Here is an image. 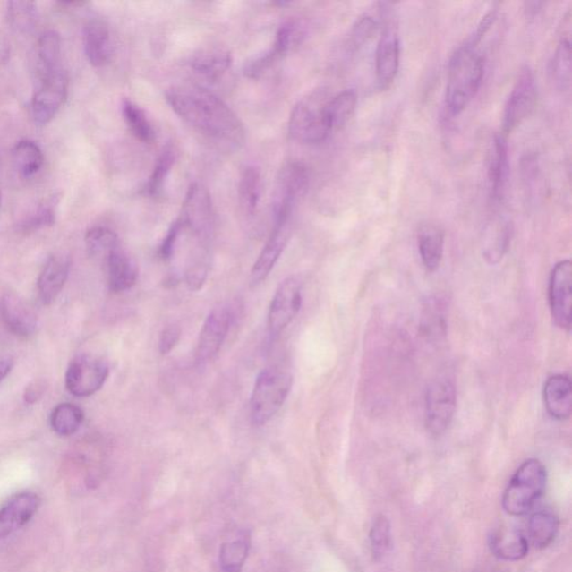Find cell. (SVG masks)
<instances>
[{
  "instance_id": "obj_44",
  "label": "cell",
  "mask_w": 572,
  "mask_h": 572,
  "mask_svg": "<svg viewBox=\"0 0 572 572\" xmlns=\"http://www.w3.org/2000/svg\"><path fill=\"white\" fill-rule=\"evenodd\" d=\"M439 305L440 303H437L436 301L431 302V303H430L429 308V313H427L425 319V326L427 329H429L430 332H436L437 335H440L441 332L445 331V315L443 314V312H441V305L440 306V310L437 311V309H439Z\"/></svg>"
},
{
  "instance_id": "obj_23",
  "label": "cell",
  "mask_w": 572,
  "mask_h": 572,
  "mask_svg": "<svg viewBox=\"0 0 572 572\" xmlns=\"http://www.w3.org/2000/svg\"><path fill=\"white\" fill-rule=\"evenodd\" d=\"M489 544L493 555L504 561H519L529 552V540L520 530L508 526L494 531Z\"/></svg>"
},
{
  "instance_id": "obj_47",
  "label": "cell",
  "mask_w": 572,
  "mask_h": 572,
  "mask_svg": "<svg viewBox=\"0 0 572 572\" xmlns=\"http://www.w3.org/2000/svg\"><path fill=\"white\" fill-rule=\"evenodd\" d=\"M13 366V360L9 355H0V382L11 373Z\"/></svg>"
},
{
  "instance_id": "obj_45",
  "label": "cell",
  "mask_w": 572,
  "mask_h": 572,
  "mask_svg": "<svg viewBox=\"0 0 572 572\" xmlns=\"http://www.w3.org/2000/svg\"><path fill=\"white\" fill-rule=\"evenodd\" d=\"M45 390V387L40 382H33L29 387H27L25 390V402L29 404H34L38 402V400L42 397Z\"/></svg>"
},
{
  "instance_id": "obj_15",
  "label": "cell",
  "mask_w": 572,
  "mask_h": 572,
  "mask_svg": "<svg viewBox=\"0 0 572 572\" xmlns=\"http://www.w3.org/2000/svg\"><path fill=\"white\" fill-rule=\"evenodd\" d=\"M400 64V40L397 27L393 21L382 27L376 51V75L378 87L387 89L394 82Z\"/></svg>"
},
{
  "instance_id": "obj_11",
  "label": "cell",
  "mask_w": 572,
  "mask_h": 572,
  "mask_svg": "<svg viewBox=\"0 0 572 572\" xmlns=\"http://www.w3.org/2000/svg\"><path fill=\"white\" fill-rule=\"evenodd\" d=\"M109 377V366L103 360L80 355L66 371V388L76 397H90L102 388Z\"/></svg>"
},
{
  "instance_id": "obj_10",
  "label": "cell",
  "mask_w": 572,
  "mask_h": 572,
  "mask_svg": "<svg viewBox=\"0 0 572 572\" xmlns=\"http://www.w3.org/2000/svg\"><path fill=\"white\" fill-rule=\"evenodd\" d=\"M69 94V76L64 70L40 80V87L31 100V116L35 124L47 125L55 118Z\"/></svg>"
},
{
  "instance_id": "obj_39",
  "label": "cell",
  "mask_w": 572,
  "mask_h": 572,
  "mask_svg": "<svg viewBox=\"0 0 572 572\" xmlns=\"http://www.w3.org/2000/svg\"><path fill=\"white\" fill-rule=\"evenodd\" d=\"M175 162V151L171 146L166 147L153 168L150 180L147 184V192L152 197L159 196L164 191L166 178Z\"/></svg>"
},
{
  "instance_id": "obj_29",
  "label": "cell",
  "mask_w": 572,
  "mask_h": 572,
  "mask_svg": "<svg viewBox=\"0 0 572 572\" xmlns=\"http://www.w3.org/2000/svg\"><path fill=\"white\" fill-rule=\"evenodd\" d=\"M262 193V175L254 166H246L243 170L240 184H238V198L243 211L246 215H254L258 209Z\"/></svg>"
},
{
  "instance_id": "obj_4",
  "label": "cell",
  "mask_w": 572,
  "mask_h": 572,
  "mask_svg": "<svg viewBox=\"0 0 572 572\" xmlns=\"http://www.w3.org/2000/svg\"><path fill=\"white\" fill-rule=\"evenodd\" d=\"M292 384L291 373L280 368H267L259 373L250 400L253 425H267L280 412L291 393Z\"/></svg>"
},
{
  "instance_id": "obj_18",
  "label": "cell",
  "mask_w": 572,
  "mask_h": 572,
  "mask_svg": "<svg viewBox=\"0 0 572 572\" xmlns=\"http://www.w3.org/2000/svg\"><path fill=\"white\" fill-rule=\"evenodd\" d=\"M107 286L112 292L120 293L130 290L138 281L139 269L132 256L125 253L123 247L112 251L103 260Z\"/></svg>"
},
{
  "instance_id": "obj_38",
  "label": "cell",
  "mask_w": 572,
  "mask_h": 572,
  "mask_svg": "<svg viewBox=\"0 0 572 572\" xmlns=\"http://www.w3.org/2000/svg\"><path fill=\"white\" fill-rule=\"evenodd\" d=\"M512 235L511 225L508 223H497L491 232L484 249V258L491 264H495L502 260Z\"/></svg>"
},
{
  "instance_id": "obj_1",
  "label": "cell",
  "mask_w": 572,
  "mask_h": 572,
  "mask_svg": "<svg viewBox=\"0 0 572 572\" xmlns=\"http://www.w3.org/2000/svg\"><path fill=\"white\" fill-rule=\"evenodd\" d=\"M166 100L184 123L205 136L233 147L244 143V124L209 90L193 84L175 85L166 92Z\"/></svg>"
},
{
  "instance_id": "obj_25",
  "label": "cell",
  "mask_w": 572,
  "mask_h": 572,
  "mask_svg": "<svg viewBox=\"0 0 572 572\" xmlns=\"http://www.w3.org/2000/svg\"><path fill=\"white\" fill-rule=\"evenodd\" d=\"M36 56H38L36 63H38L40 80L63 70L61 66L62 40L56 30H48L40 35L36 47Z\"/></svg>"
},
{
  "instance_id": "obj_30",
  "label": "cell",
  "mask_w": 572,
  "mask_h": 572,
  "mask_svg": "<svg viewBox=\"0 0 572 572\" xmlns=\"http://www.w3.org/2000/svg\"><path fill=\"white\" fill-rule=\"evenodd\" d=\"M357 94L353 90H346L329 98L327 116L332 133L345 127L353 118L357 107Z\"/></svg>"
},
{
  "instance_id": "obj_16",
  "label": "cell",
  "mask_w": 572,
  "mask_h": 572,
  "mask_svg": "<svg viewBox=\"0 0 572 572\" xmlns=\"http://www.w3.org/2000/svg\"><path fill=\"white\" fill-rule=\"evenodd\" d=\"M40 498L33 492H21L0 508V540L6 539L29 524L38 513Z\"/></svg>"
},
{
  "instance_id": "obj_43",
  "label": "cell",
  "mask_w": 572,
  "mask_h": 572,
  "mask_svg": "<svg viewBox=\"0 0 572 572\" xmlns=\"http://www.w3.org/2000/svg\"><path fill=\"white\" fill-rule=\"evenodd\" d=\"M180 337H182V329L175 324H170L162 330L159 339V351L161 354H169L177 346Z\"/></svg>"
},
{
  "instance_id": "obj_35",
  "label": "cell",
  "mask_w": 572,
  "mask_h": 572,
  "mask_svg": "<svg viewBox=\"0 0 572 572\" xmlns=\"http://www.w3.org/2000/svg\"><path fill=\"white\" fill-rule=\"evenodd\" d=\"M123 115L130 132L133 136L144 143H151L155 141L156 132L150 121L147 118V115L141 107L130 100L123 102Z\"/></svg>"
},
{
  "instance_id": "obj_17",
  "label": "cell",
  "mask_w": 572,
  "mask_h": 572,
  "mask_svg": "<svg viewBox=\"0 0 572 572\" xmlns=\"http://www.w3.org/2000/svg\"><path fill=\"white\" fill-rule=\"evenodd\" d=\"M0 317L8 330L18 337H30L38 329L34 311L16 295H6L0 300Z\"/></svg>"
},
{
  "instance_id": "obj_12",
  "label": "cell",
  "mask_w": 572,
  "mask_h": 572,
  "mask_svg": "<svg viewBox=\"0 0 572 572\" xmlns=\"http://www.w3.org/2000/svg\"><path fill=\"white\" fill-rule=\"evenodd\" d=\"M234 313L228 305H219L210 311L201 328L196 349L198 363L211 362L218 354L226 341Z\"/></svg>"
},
{
  "instance_id": "obj_13",
  "label": "cell",
  "mask_w": 572,
  "mask_h": 572,
  "mask_svg": "<svg viewBox=\"0 0 572 572\" xmlns=\"http://www.w3.org/2000/svg\"><path fill=\"white\" fill-rule=\"evenodd\" d=\"M572 265L561 260L553 268L549 281V305L553 321L562 330L571 329Z\"/></svg>"
},
{
  "instance_id": "obj_22",
  "label": "cell",
  "mask_w": 572,
  "mask_h": 572,
  "mask_svg": "<svg viewBox=\"0 0 572 572\" xmlns=\"http://www.w3.org/2000/svg\"><path fill=\"white\" fill-rule=\"evenodd\" d=\"M71 260L66 255H53L45 264L38 278V292L44 304H51L56 300L67 277H69Z\"/></svg>"
},
{
  "instance_id": "obj_24",
  "label": "cell",
  "mask_w": 572,
  "mask_h": 572,
  "mask_svg": "<svg viewBox=\"0 0 572 572\" xmlns=\"http://www.w3.org/2000/svg\"><path fill=\"white\" fill-rule=\"evenodd\" d=\"M444 232L436 224H423L417 233V246L424 267L429 271L440 268L444 256Z\"/></svg>"
},
{
  "instance_id": "obj_9",
  "label": "cell",
  "mask_w": 572,
  "mask_h": 572,
  "mask_svg": "<svg viewBox=\"0 0 572 572\" xmlns=\"http://www.w3.org/2000/svg\"><path fill=\"white\" fill-rule=\"evenodd\" d=\"M537 105V85L529 66H525L513 85L503 115L504 132L511 133L529 118Z\"/></svg>"
},
{
  "instance_id": "obj_19",
  "label": "cell",
  "mask_w": 572,
  "mask_h": 572,
  "mask_svg": "<svg viewBox=\"0 0 572 572\" xmlns=\"http://www.w3.org/2000/svg\"><path fill=\"white\" fill-rule=\"evenodd\" d=\"M83 45L90 64L102 67L110 62L112 39L109 26L102 20H91L84 27Z\"/></svg>"
},
{
  "instance_id": "obj_27",
  "label": "cell",
  "mask_w": 572,
  "mask_h": 572,
  "mask_svg": "<svg viewBox=\"0 0 572 572\" xmlns=\"http://www.w3.org/2000/svg\"><path fill=\"white\" fill-rule=\"evenodd\" d=\"M251 551V535L242 533L219 549V566L224 572H241Z\"/></svg>"
},
{
  "instance_id": "obj_48",
  "label": "cell",
  "mask_w": 572,
  "mask_h": 572,
  "mask_svg": "<svg viewBox=\"0 0 572 572\" xmlns=\"http://www.w3.org/2000/svg\"><path fill=\"white\" fill-rule=\"evenodd\" d=\"M0 205H2V193H0Z\"/></svg>"
},
{
  "instance_id": "obj_36",
  "label": "cell",
  "mask_w": 572,
  "mask_h": 572,
  "mask_svg": "<svg viewBox=\"0 0 572 572\" xmlns=\"http://www.w3.org/2000/svg\"><path fill=\"white\" fill-rule=\"evenodd\" d=\"M85 244L89 254L102 262L112 251L121 246L118 235L110 228L102 226L90 229L85 235Z\"/></svg>"
},
{
  "instance_id": "obj_42",
  "label": "cell",
  "mask_w": 572,
  "mask_h": 572,
  "mask_svg": "<svg viewBox=\"0 0 572 572\" xmlns=\"http://www.w3.org/2000/svg\"><path fill=\"white\" fill-rule=\"evenodd\" d=\"M55 222V211H54L53 204H45L39 207L31 218L22 224L25 231H34L47 226H52Z\"/></svg>"
},
{
  "instance_id": "obj_20",
  "label": "cell",
  "mask_w": 572,
  "mask_h": 572,
  "mask_svg": "<svg viewBox=\"0 0 572 572\" xmlns=\"http://www.w3.org/2000/svg\"><path fill=\"white\" fill-rule=\"evenodd\" d=\"M543 399L549 415L557 421L569 420L572 411L570 377L564 373L549 377L544 385Z\"/></svg>"
},
{
  "instance_id": "obj_14",
  "label": "cell",
  "mask_w": 572,
  "mask_h": 572,
  "mask_svg": "<svg viewBox=\"0 0 572 572\" xmlns=\"http://www.w3.org/2000/svg\"><path fill=\"white\" fill-rule=\"evenodd\" d=\"M292 234V218L276 220L269 234L267 244L263 247L258 260L252 268L250 285L259 286L267 280L272 269L280 260L283 252L290 242Z\"/></svg>"
},
{
  "instance_id": "obj_46",
  "label": "cell",
  "mask_w": 572,
  "mask_h": 572,
  "mask_svg": "<svg viewBox=\"0 0 572 572\" xmlns=\"http://www.w3.org/2000/svg\"><path fill=\"white\" fill-rule=\"evenodd\" d=\"M11 43L6 38L0 36V64H7L8 61L11 60Z\"/></svg>"
},
{
  "instance_id": "obj_31",
  "label": "cell",
  "mask_w": 572,
  "mask_h": 572,
  "mask_svg": "<svg viewBox=\"0 0 572 572\" xmlns=\"http://www.w3.org/2000/svg\"><path fill=\"white\" fill-rule=\"evenodd\" d=\"M13 160L22 177H33L44 165V155L38 144L30 141L18 142L13 150Z\"/></svg>"
},
{
  "instance_id": "obj_5",
  "label": "cell",
  "mask_w": 572,
  "mask_h": 572,
  "mask_svg": "<svg viewBox=\"0 0 572 572\" xmlns=\"http://www.w3.org/2000/svg\"><path fill=\"white\" fill-rule=\"evenodd\" d=\"M330 97L326 90H314L296 103L288 121V133L301 143H321L332 134L327 116V103Z\"/></svg>"
},
{
  "instance_id": "obj_28",
  "label": "cell",
  "mask_w": 572,
  "mask_h": 572,
  "mask_svg": "<svg viewBox=\"0 0 572 572\" xmlns=\"http://www.w3.org/2000/svg\"><path fill=\"white\" fill-rule=\"evenodd\" d=\"M559 530V519L552 512L539 511L530 517L528 534L530 542L538 549H544L555 542Z\"/></svg>"
},
{
  "instance_id": "obj_2",
  "label": "cell",
  "mask_w": 572,
  "mask_h": 572,
  "mask_svg": "<svg viewBox=\"0 0 572 572\" xmlns=\"http://www.w3.org/2000/svg\"><path fill=\"white\" fill-rule=\"evenodd\" d=\"M484 66L483 55L470 40L450 57L445 97L449 115H461L479 93L483 83Z\"/></svg>"
},
{
  "instance_id": "obj_6",
  "label": "cell",
  "mask_w": 572,
  "mask_h": 572,
  "mask_svg": "<svg viewBox=\"0 0 572 572\" xmlns=\"http://www.w3.org/2000/svg\"><path fill=\"white\" fill-rule=\"evenodd\" d=\"M309 171L300 161H290L277 175L272 198L273 222L292 218L293 211L309 187Z\"/></svg>"
},
{
  "instance_id": "obj_8",
  "label": "cell",
  "mask_w": 572,
  "mask_h": 572,
  "mask_svg": "<svg viewBox=\"0 0 572 572\" xmlns=\"http://www.w3.org/2000/svg\"><path fill=\"white\" fill-rule=\"evenodd\" d=\"M303 302V286L300 277L291 276L278 285L268 314L269 336L277 337L290 326Z\"/></svg>"
},
{
  "instance_id": "obj_41",
  "label": "cell",
  "mask_w": 572,
  "mask_h": 572,
  "mask_svg": "<svg viewBox=\"0 0 572 572\" xmlns=\"http://www.w3.org/2000/svg\"><path fill=\"white\" fill-rule=\"evenodd\" d=\"M378 22L371 16L360 17L351 31V47L357 49L368 43L376 33Z\"/></svg>"
},
{
  "instance_id": "obj_32",
  "label": "cell",
  "mask_w": 572,
  "mask_h": 572,
  "mask_svg": "<svg viewBox=\"0 0 572 572\" xmlns=\"http://www.w3.org/2000/svg\"><path fill=\"white\" fill-rule=\"evenodd\" d=\"M306 36V26L303 21L300 20H290L283 22L280 29H278L271 49H269L272 53V55L280 61L283 56L293 49L300 47L303 42Z\"/></svg>"
},
{
  "instance_id": "obj_3",
  "label": "cell",
  "mask_w": 572,
  "mask_h": 572,
  "mask_svg": "<svg viewBox=\"0 0 572 572\" xmlns=\"http://www.w3.org/2000/svg\"><path fill=\"white\" fill-rule=\"evenodd\" d=\"M548 473L539 459L531 458L521 464L504 491L502 507L508 515H526L542 497L547 488Z\"/></svg>"
},
{
  "instance_id": "obj_21",
  "label": "cell",
  "mask_w": 572,
  "mask_h": 572,
  "mask_svg": "<svg viewBox=\"0 0 572 572\" xmlns=\"http://www.w3.org/2000/svg\"><path fill=\"white\" fill-rule=\"evenodd\" d=\"M508 171V143L506 138L497 134L491 144L488 166L490 196L494 201H501L506 193Z\"/></svg>"
},
{
  "instance_id": "obj_37",
  "label": "cell",
  "mask_w": 572,
  "mask_h": 572,
  "mask_svg": "<svg viewBox=\"0 0 572 572\" xmlns=\"http://www.w3.org/2000/svg\"><path fill=\"white\" fill-rule=\"evenodd\" d=\"M552 75L558 88L567 91L571 85V36H560L552 62Z\"/></svg>"
},
{
  "instance_id": "obj_34",
  "label": "cell",
  "mask_w": 572,
  "mask_h": 572,
  "mask_svg": "<svg viewBox=\"0 0 572 572\" xmlns=\"http://www.w3.org/2000/svg\"><path fill=\"white\" fill-rule=\"evenodd\" d=\"M84 420L82 409L76 405L64 403L54 409L51 425L54 431L60 436H71L80 430Z\"/></svg>"
},
{
  "instance_id": "obj_26",
  "label": "cell",
  "mask_w": 572,
  "mask_h": 572,
  "mask_svg": "<svg viewBox=\"0 0 572 572\" xmlns=\"http://www.w3.org/2000/svg\"><path fill=\"white\" fill-rule=\"evenodd\" d=\"M232 55L227 49L222 47H210L202 49L193 55L191 66L196 73L204 78L216 81L226 73L232 65Z\"/></svg>"
},
{
  "instance_id": "obj_33",
  "label": "cell",
  "mask_w": 572,
  "mask_h": 572,
  "mask_svg": "<svg viewBox=\"0 0 572 572\" xmlns=\"http://www.w3.org/2000/svg\"><path fill=\"white\" fill-rule=\"evenodd\" d=\"M7 20L9 25L17 33L30 34L38 22V4L34 2H22V0L8 2Z\"/></svg>"
},
{
  "instance_id": "obj_7",
  "label": "cell",
  "mask_w": 572,
  "mask_h": 572,
  "mask_svg": "<svg viewBox=\"0 0 572 572\" xmlns=\"http://www.w3.org/2000/svg\"><path fill=\"white\" fill-rule=\"evenodd\" d=\"M457 411V389L452 380L439 378L430 385L425 397V424L431 435L448 430Z\"/></svg>"
},
{
  "instance_id": "obj_40",
  "label": "cell",
  "mask_w": 572,
  "mask_h": 572,
  "mask_svg": "<svg viewBox=\"0 0 572 572\" xmlns=\"http://www.w3.org/2000/svg\"><path fill=\"white\" fill-rule=\"evenodd\" d=\"M369 539H371L373 559L376 561L384 559L391 549V526L387 517L380 515L375 517Z\"/></svg>"
}]
</instances>
